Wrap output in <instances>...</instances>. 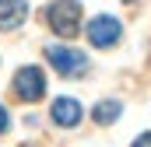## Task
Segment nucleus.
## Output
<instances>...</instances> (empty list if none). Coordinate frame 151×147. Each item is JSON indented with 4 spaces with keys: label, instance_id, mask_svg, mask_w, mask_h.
Returning <instances> with one entry per match:
<instances>
[{
    "label": "nucleus",
    "instance_id": "nucleus-6",
    "mask_svg": "<svg viewBox=\"0 0 151 147\" xmlns=\"http://www.w3.org/2000/svg\"><path fill=\"white\" fill-rule=\"evenodd\" d=\"M49 116H53L56 126H77L81 123V102L77 98H56L53 109H49Z\"/></svg>",
    "mask_w": 151,
    "mask_h": 147
},
{
    "label": "nucleus",
    "instance_id": "nucleus-3",
    "mask_svg": "<svg viewBox=\"0 0 151 147\" xmlns=\"http://www.w3.org/2000/svg\"><path fill=\"white\" fill-rule=\"evenodd\" d=\"M14 95L21 102H39L46 95V74L39 67H21L14 74Z\"/></svg>",
    "mask_w": 151,
    "mask_h": 147
},
{
    "label": "nucleus",
    "instance_id": "nucleus-5",
    "mask_svg": "<svg viewBox=\"0 0 151 147\" xmlns=\"http://www.w3.org/2000/svg\"><path fill=\"white\" fill-rule=\"evenodd\" d=\"M28 18V0H0V32L18 28Z\"/></svg>",
    "mask_w": 151,
    "mask_h": 147
},
{
    "label": "nucleus",
    "instance_id": "nucleus-7",
    "mask_svg": "<svg viewBox=\"0 0 151 147\" xmlns=\"http://www.w3.org/2000/svg\"><path fill=\"white\" fill-rule=\"evenodd\" d=\"M91 116H95V123H99V126H109V123L119 119V102H99Z\"/></svg>",
    "mask_w": 151,
    "mask_h": 147
},
{
    "label": "nucleus",
    "instance_id": "nucleus-9",
    "mask_svg": "<svg viewBox=\"0 0 151 147\" xmlns=\"http://www.w3.org/2000/svg\"><path fill=\"white\" fill-rule=\"evenodd\" d=\"M7 126H11V119H7V109H4V105H0V133H4V130H7Z\"/></svg>",
    "mask_w": 151,
    "mask_h": 147
},
{
    "label": "nucleus",
    "instance_id": "nucleus-2",
    "mask_svg": "<svg viewBox=\"0 0 151 147\" xmlns=\"http://www.w3.org/2000/svg\"><path fill=\"white\" fill-rule=\"evenodd\" d=\"M46 60L63 77H81V74L88 70V56L77 53V49H70V46H46Z\"/></svg>",
    "mask_w": 151,
    "mask_h": 147
},
{
    "label": "nucleus",
    "instance_id": "nucleus-1",
    "mask_svg": "<svg viewBox=\"0 0 151 147\" xmlns=\"http://www.w3.org/2000/svg\"><path fill=\"white\" fill-rule=\"evenodd\" d=\"M46 21L60 39H74L81 32V4L77 0H53L46 7Z\"/></svg>",
    "mask_w": 151,
    "mask_h": 147
},
{
    "label": "nucleus",
    "instance_id": "nucleus-8",
    "mask_svg": "<svg viewBox=\"0 0 151 147\" xmlns=\"http://www.w3.org/2000/svg\"><path fill=\"white\" fill-rule=\"evenodd\" d=\"M130 147H151V133H144V137H137Z\"/></svg>",
    "mask_w": 151,
    "mask_h": 147
},
{
    "label": "nucleus",
    "instance_id": "nucleus-4",
    "mask_svg": "<svg viewBox=\"0 0 151 147\" xmlns=\"http://www.w3.org/2000/svg\"><path fill=\"white\" fill-rule=\"evenodd\" d=\"M119 21L109 18V14H99V18H91V25H88V39H91V46H99V49H106V46H113L119 42Z\"/></svg>",
    "mask_w": 151,
    "mask_h": 147
}]
</instances>
